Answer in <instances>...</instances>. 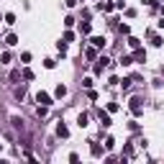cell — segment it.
Segmentation results:
<instances>
[{
  "instance_id": "6da1fadb",
  "label": "cell",
  "mask_w": 164,
  "mask_h": 164,
  "mask_svg": "<svg viewBox=\"0 0 164 164\" xmlns=\"http://www.w3.org/2000/svg\"><path fill=\"white\" fill-rule=\"evenodd\" d=\"M128 108H131L133 116H141V110H144V105H141L139 97H131V103H128Z\"/></svg>"
},
{
  "instance_id": "7a4b0ae2",
  "label": "cell",
  "mask_w": 164,
  "mask_h": 164,
  "mask_svg": "<svg viewBox=\"0 0 164 164\" xmlns=\"http://www.w3.org/2000/svg\"><path fill=\"white\" fill-rule=\"evenodd\" d=\"M36 100H39L41 105H46V108H49V105H51V95H49V92H39Z\"/></svg>"
},
{
  "instance_id": "3957f363",
  "label": "cell",
  "mask_w": 164,
  "mask_h": 164,
  "mask_svg": "<svg viewBox=\"0 0 164 164\" xmlns=\"http://www.w3.org/2000/svg\"><path fill=\"white\" fill-rule=\"evenodd\" d=\"M90 41H92V46H95V49H103V46H105V39H103V36H92Z\"/></svg>"
},
{
  "instance_id": "277c9868",
  "label": "cell",
  "mask_w": 164,
  "mask_h": 164,
  "mask_svg": "<svg viewBox=\"0 0 164 164\" xmlns=\"http://www.w3.org/2000/svg\"><path fill=\"white\" fill-rule=\"evenodd\" d=\"M56 133H59L62 139H67V136H69V128L64 126V123H59V126H56Z\"/></svg>"
},
{
  "instance_id": "5b68a950",
  "label": "cell",
  "mask_w": 164,
  "mask_h": 164,
  "mask_svg": "<svg viewBox=\"0 0 164 164\" xmlns=\"http://www.w3.org/2000/svg\"><path fill=\"white\" fill-rule=\"evenodd\" d=\"M54 95H56V97H64V95H67V87H64V85H56Z\"/></svg>"
},
{
  "instance_id": "8992f818",
  "label": "cell",
  "mask_w": 164,
  "mask_h": 164,
  "mask_svg": "<svg viewBox=\"0 0 164 164\" xmlns=\"http://www.w3.org/2000/svg\"><path fill=\"white\" fill-rule=\"evenodd\" d=\"M90 151H92V156H103V149H100V144H92V146H90Z\"/></svg>"
},
{
  "instance_id": "52a82bcc",
  "label": "cell",
  "mask_w": 164,
  "mask_h": 164,
  "mask_svg": "<svg viewBox=\"0 0 164 164\" xmlns=\"http://www.w3.org/2000/svg\"><path fill=\"white\" fill-rule=\"evenodd\" d=\"M100 123H103L105 128L110 126V116H108V113H103V110H100Z\"/></svg>"
},
{
  "instance_id": "ba28073f",
  "label": "cell",
  "mask_w": 164,
  "mask_h": 164,
  "mask_svg": "<svg viewBox=\"0 0 164 164\" xmlns=\"http://www.w3.org/2000/svg\"><path fill=\"white\" fill-rule=\"evenodd\" d=\"M133 59H139V62H146V51H141V49H136V54H133Z\"/></svg>"
},
{
  "instance_id": "9c48e42d",
  "label": "cell",
  "mask_w": 164,
  "mask_h": 164,
  "mask_svg": "<svg viewBox=\"0 0 164 164\" xmlns=\"http://www.w3.org/2000/svg\"><path fill=\"white\" fill-rule=\"evenodd\" d=\"M5 44H10V46H16V44H18V36H16V33H10V36H8V39H5Z\"/></svg>"
},
{
  "instance_id": "30bf717a",
  "label": "cell",
  "mask_w": 164,
  "mask_h": 164,
  "mask_svg": "<svg viewBox=\"0 0 164 164\" xmlns=\"http://www.w3.org/2000/svg\"><path fill=\"white\" fill-rule=\"evenodd\" d=\"M77 123H80L82 128H85V126H87V113H80V118H77Z\"/></svg>"
},
{
  "instance_id": "8fae6325",
  "label": "cell",
  "mask_w": 164,
  "mask_h": 164,
  "mask_svg": "<svg viewBox=\"0 0 164 164\" xmlns=\"http://www.w3.org/2000/svg\"><path fill=\"white\" fill-rule=\"evenodd\" d=\"M139 44H141V41H139L136 36H131V39H128V46H131V49H139Z\"/></svg>"
},
{
  "instance_id": "7c38bea8",
  "label": "cell",
  "mask_w": 164,
  "mask_h": 164,
  "mask_svg": "<svg viewBox=\"0 0 164 164\" xmlns=\"http://www.w3.org/2000/svg\"><path fill=\"white\" fill-rule=\"evenodd\" d=\"M120 64H123V67H128V64H133V56H120Z\"/></svg>"
},
{
  "instance_id": "4fadbf2b",
  "label": "cell",
  "mask_w": 164,
  "mask_h": 164,
  "mask_svg": "<svg viewBox=\"0 0 164 164\" xmlns=\"http://www.w3.org/2000/svg\"><path fill=\"white\" fill-rule=\"evenodd\" d=\"M69 41H74V33H72V31L64 33V44H69Z\"/></svg>"
},
{
  "instance_id": "5bb4252c",
  "label": "cell",
  "mask_w": 164,
  "mask_h": 164,
  "mask_svg": "<svg viewBox=\"0 0 164 164\" xmlns=\"http://www.w3.org/2000/svg\"><path fill=\"white\" fill-rule=\"evenodd\" d=\"M5 23H16V16H13V13H5Z\"/></svg>"
},
{
  "instance_id": "9a60e30c",
  "label": "cell",
  "mask_w": 164,
  "mask_h": 164,
  "mask_svg": "<svg viewBox=\"0 0 164 164\" xmlns=\"http://www.w3.org/2000/svg\"><path fill=\"white\" fill-rule=\"evenodd\" d=\"M64 26H67V28H69V26H74V18H72V16H67V18H64Z\"/></svg>"
},
{
  "instance_id": "2e32d148",
  "label": "cell",
  "mask_w": 164,
  "mask_h": 164,
  "mask_svg": "<svg viewBox=\"0 0 164 164\" xmlns=\"http://www.w3.org/2000/svg\"><path fill=\"white\" fill-rule=\"evenodd\" d=\"M100 8H103V10H108V13H110L113 8H116V5H113V3H103V5H100Z\"/></svg>"
},
{
  "instance_id": "e0dca14e",
  "label": "cell",
  "mask_w": 164,
  "mask_h": 164,
  "mask_svg": "<svg viewBox=\"0 0 164 164\" xmlns=\"http://www.w3.org/2000/svg\"><path fill=\"white\" fill-rule=\"evenodd\" d=\"M159 28H164V18H162V21H159Z\"/></svg>"
}]
</instances>
